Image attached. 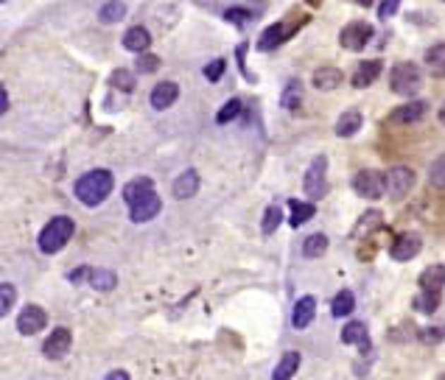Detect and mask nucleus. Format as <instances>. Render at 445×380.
<instances>
[{
    "instance_id": "f257e3e1",
    "label": "nucleus",
    "mask_w": 445,
    "mask_h": 380,
    "mask_svg": "<svg viewBox=\"0 0 445 380\" xmlns=\"http://www.w3.org/2000/svg\"><path fill=\"white\" fill-rule=\"evenodd\" d=\"M112 185H115L112 173H109L107 168H95V171H87L84 176H78L73 193L81 204H87V207H98V204L112 193Z\"/></svg>"
},
{
    "instance_id": "f03ea898",
    "label": "nucleus",
    "mask_w": 445,
    "mask_h": 380,
    "mask_svg": "<svg viewBox=\"0 0 445 380\" xmlns=\"http://www.w3.org/2000/svg\"><path fill=\"white\" fill-rule=\"evenodd\" d=\"M73 219H68V216H57V219H51L42 232H40V238H37V243H40V252H45V255H57L59 249H65V243L73 238Z\"/></svg>"
},
{
    "instance_id": "7ed1b4c3",
    "label": "nucleus",
    "mask_w": 445,
    "mask_h": 380,
    "mask_svg": "<svg viewBox=\"0 0 445 380\" xmlns=\"http://www.w3.org/2000/svg\"><path fill=\"white\" fill-rule=\"evenodd\" d=\"M389 87H392L395 95H415V92L423 87V73H420L417 65L400 62V65H395L392 73H389Z\"/></svg>"
},
{
    "instance_id": "20e7f679",
    "label": "nucleus",
    "mask_w": 445,
    "mask_h": 380,
    "mask_svg": "<svg viewBox=\"0 0 445 380\" xmlns=\"http://www.w3.org/2000/svg\"><path fill=\"white\" fill-rule=\"evenodd\" d=\"M353 190L362 196V199H381L386 196V173H378V171H359L353 176Z\"/></svg>"
},
{
    "instance_id": "39448f33",
    "label": "nucleus",
    "mask_w": 445,
    "mask_h": 380,
    "mask_svg": "<svg viewBox=\"0 0 445 380\" xmlns=\"http://www.w3.org/2000/svg\"><path fill=\"white\" fill-rule=\"evenodd\" d=\"M415 188V171L406 165H395L386 171V196L392 202H400Z\"/></svg>"
},
{
    "instance_id": "423d86ee",
    "label": "nucleus",
    "mask_w": 445,
    "mask_h": 380,
    "mask_svg": "<svg viewBox=\"0 0 445 380\" xmlns=\"http://www.w3.org/2000/svg\"><path fill=\"white\" fill-rule=\"evenodd\" d=\"M325 171H328V159L325 157H314L308 171H305V179H302L305 196H311V199H322L325 196Z\"/></svg>"
},
{
    "instance_id": "0eeeda50",
    "label": "nucleus",
    "mask_w": 445,
    "mask_h": 380,
    "mask_svg": "<svg viewBox=\"0 0 445 380\" xmlns=\"http://www.w3.org/2000/svg\"><path fill=\"white\" fill-rule=\"evenodd\" d=\"M71 344H73V333H71L68 327H57V330L45 338L42 355H45L48 361H59V358H65V355L71 353Z\"/></svg>"
},
{
    "instance_id": "6e6552de",
    "label": "nucleus",
    "mask_w": 445,
    "mask_h": 380,
    "mask_svg": "<svg viewBox=\"0 0 445 380\" xmlns=\"http://www.w3.org/2000/svg\"><path fill=\"white\" fill-rule=\"evenodd\" d=\"M48 324V313L40 307V305H25L20 310V319H17V330L23 336H37L40 330H45Z\"/></svg>"
},
{
    "instance_id": "1a4fd4ad",
    "label": "nucleus",
    "mask_w": 445,
    "mask_h": 380,
    "mask_svg": "<svg viewBox=\"0 0 445 380\" xmlns=\"http://www.w3.org/2000/svg\"><path fill=\"white\" fill-rule=\"evenodd\" d=\"M370 37H372V28L367 23H350V25L342 28L339 42H342V48H348V51H362V48L370 42Z\"/></svg>"
},
{
    "instance_id": "9d476101",
    "label": "nucleus",
    "mask_w": 445,
    "mask_h": 380,
    "mask_svg": "<svg viewBox=\"0 0 445 380\" xmlns=\"http://www.w3.org/2000/svg\"><path fill=\"white\" fill-rule=\"evenodd\" d=\"M426 112H429V104H426V101H409V104L392 109V112H389V121H392V123H400V126H409V123H420V121L426 118Z\"/></svg>"
},
{
    "instance_id": "9b49d317",
    "label": "nucleus",
    "mask_w": 445,
    "mask_h": 380,
    "mask_svg": "<svg viewBox=\"0 0 445 380\" xmlns=\"http://www.w3.org/2000/svg\"><path fill=\"white\" fill-rule=\"evenodd\" d=\"M160 210H162L160 196H157V193H148V196H143L141 202H135V204L129 207V219H132L135 224H146V221H151Z\"/></svg>"
},
{
    "instance_id": "f8f14e48",
    "label": "nucleus",
    "mask_w": 445,
    "mask_h": 380,
    "mask_svg": "<svg viewBox=\"0 0 445 380\" xmlns=\"http://www.w3.org/2000/svg\"><path fill=\"white\" fill-rule=\"evenodd\" d=\"M420 246H423V240H420V235H415V232H406V235H400L395 243H392V249H389V255L395 257V260H412L417 252H420Z\"/></svg>"
},
{
    "instance_id": "ddd939ff",
    "label": "nucleus",
    "mask_w": 445,
    "mask_h": 380,
    "mask_svg": "<svg viewBox=\"0 0 445 380\" xmlns=\"http://www.w3.org/2000/svg\"><path fill=\"white\" fill-rule=\"evenodd\" d=\"M179 98V87L174 84V81H160L154 90H151V106L154 109H168L174 101Z\"/></svg>"
},
{
    "instance_id": "4468645a",
    "label": "nucleus",
    "mask_w": 445,
    "mask_h": 380,
    "mask_svg": "<svg viewBox=\"0 0 445 380\" xmlns=\"http://www.w3.org/2000/svg\"><path fill=\"white\" fill-rule=\"evenodd\" d=\"M124 48L132 51V54H146L148 48H151V34H148L143 25H132L124 34Z\"/></svg>"
},
{
    "instance_id": "2eb2a0df",
    "label": "nucleus",
    "mask_w": 445,
    "mask_h": 380,
    "mask_svg": "<svg viewBox=\"0 0 445 380\" xmlns=\"http://www.w3.org/2000/svg\"><path fill=\"white\" fill-rule=\"evenodd\" d=\"M196 190H199V173L191 171V168L182 171L174 182V196L177 199H191V196H196Z\"/></svg>"
},
{
    "instance_id": "dca6fc26",
    "label": "nucleus",
    "mask_w": 445,
    "mask_h": 380,
    "mask_svg": "<svg viewBox=\"0 0 445 380\" xmlns=\"http://www.w3.org/2000/svg\"><path fill=\"white\" fill-rule=\"evenodd\" d=\"M148 193H154V182H151L148 176H138V179H132V182L124 188V202L132 207L135 202H141Z\"/></svg>"
},
{
    "instance_id": "f3484780",
    "label": "nucleus",
    "mask_w": 445,
    "mask_h": 380,
    "mask_svg": "<svg viewBox=\"0 0 445 380\" xmlns=\"http://www.w3.org/2000/svg\"><path fill=\"white\" fill-rule=\"evenodd\" d=\"M314 313H316V300H314V297H302V300H297L295 313H292V324H295L297 330L308 327V324L314 321Z\"/></svg>"
},
{
    "instance_id": "a211bd4d",
    "label": "nucleus",
    "mask_w": 445,
    "mask_h": 380,
    "mask_svg": "<svg viewBox=\"0 0 445 380\" xmlns=\"http://www.w3.org/2000/svg\"><path fill=\"white\" fill-rule=\"evenodd\" d=\"M286 37H289V28H286L283 23H275V25H269V28L261 34L258 48H261V51H275L278 45H283V42H286Z\"/></svg>"
},
{
    "instance_id": "6ab92c4d",
    "label": "nucleus",
    "mask_w": 445,
    "mask_h": 380,
    "mask_svg": "<svg viewBox=\"0 0 445 380\" xmlns=\"http://www.w3.org/2000/svg\"><path fill=\"white\" fill-rule=\"evenodd\" d=\"M297 369H299V353L289 350V353L280 355V361H278V367L272 372V380H292L297 375Z\"/></svg>"
},
{
    "instance_id": "aec40b11",
    "label": "nucleus",
    "mask_w": 445,
    "mask_h": 380,
    "mask_svg": "<svg viewBox=\"0 0 445 380\" xmlns=\"http://www.w3.org/2000/svg\"><path fill=\"white\" fill-rule=\"evenodd\" d=\"M381 62L378 59H370V62H362L359 68H356V73H353V87H359V90H364V87H370L375 78L381 76Z\"/></svg>"
},
{
    "instance_id": "412c9836",
    "label": "nucleus",
    "mask_w": 445,
    "mask_h": 380,
    "mask_svg": "<svg viewBox=\"0 0 445 380\" xmlns=\"http://www.w3.org/2000/svg\"><path fill=\"white\" fill-rule=\"evenodd\" d=\"M445 286V266H429L420 274V291H434L440 294Z\"/></svg>"
},
{
    "instance_id": "4be33fe9",
    "label": "nucleus",
    "mask_w": 445,
    "mask_h": 380,
    "mask_svg": "<svg viewBox=\"0 0 445 380\" xmlns=\"http://www.w3.org/2000/svg\"><path fill=\"white\" fill-rule=\"evenodd\" d=\"M342 78H345L342 71H336V68H319L314 73V87L322 90V92H331V90H336L342 84Z\"/></svg>"
},
{
    "instance_id": "5701e85b",
    "label": "nucleus",
    "mask_w": 445,
    "mask_h": 380,
    "mask_svg": "<svg viewBox=\"0 0 445 380\" xmlns=\"http://www.w3.org/2000/svg\"><path fill=\"white\" fill-rule=\"evenodd\" d=\"M362 112H356V109H348L339 121H336V135L339 137H353L359 129H362Z\"/></svg>"
},
{
    "instance_id": "b1692460",
    "label": "nucleus",
    "mask_w": 445,
    "mask_h": 380,
    "mask_svg": "<svg viewBox=\"0 0 445 380\" xmlns=\"http://www.w3.org/2000/svg\"><path fill=\"white\" fill-rule=\"evenodd\" d=\"M342 344H362V347L367 350V347H370L367 324H364V321H350V324H345V330H342Z\"/></svg>"
},
{
    "instance_id": "393cba45",
    "label": "nucleus",
    "mask_w": 445,
    "mask_h": 380,
    "mask_svg": "<svg viewBox=\"0 0 445 380\" xmlns=\"http://www.w3.org/2000/svg\"><path fill=\"white\" fill-rule=\"evenodd\" d=\"M87 283H90L95 291H112V288L118 286V277H115V271H109V269H93Z\"/></svg>"
},
{
    "instance_id": "a878e982",
    "label": "nucleus",
    "mask_w": 445,
    "mask_h": 380,
    "mask_svg": "<svg viewBox=\"0 0 445 380\" xmlns=\"http://www.w3.org/2000/svg\"><path fill=\"white\" fill-rule=\"evenodd\" d=\"M325 249H328V238H325L322 232H314V235H308V238L302 240V255H305V257H322Z\"/></svg>"
},
{
    "instance_id": "bb28decb",
    "label": "nucleus",
    "mask_w": 445,
    "mask_h": 380,
    "mask_svg": "<svg viewBox=\"0 0 445 380\" xmlns=\"http://www.w3.org/2000/svg\"><path fill=\"white\" fill-rule=\"evenodd\" d=\"M124 14H126V3H124V0H109V3H104L101 11H98L101 23H121Z\"/></svg>"
},
{
    "instance_id": "cd10ccee",
    "label": "nucleus",
    "mask_w": 445,
    "mask_h": 380,
    "mask_svg": "<svg viewBox=\"0 0 445 380\" xmlns=\"http://www.w3.org/2000/svg\"><path fill=\"white\" fill-rule=\"evenodd\" d=\"M331 310H333L336 319L350 316V313L356 310V297H353V291H339L336 300H333V305H331Z\"/></svg>"
},
{
    "instance_id": "c85d7f7f",
    "label": "nucleus",
    "mask_w": 445,
    "mask_h": 380,
    "mask_svg": "<svg viewBox=\"0 0 445 380\" xmlns=\"http://www.w3.org/2000/svg\"><path fill=\"white\" fill-rule=\"evenodd\" d=\"M426 65L437 73V76H445V42H437L426 51Z\"/></svg>"
},
{
    "instance_id": "c756f323",
    "label": "nucleus",
    "mask_w": 445,
    "mask_h": 380,
    "mask_svg": "<svg viewBox=\"0 0 445 380\" xmlns=\"http://www.w3.org/2000/svg\"><path fill=\"white\" fill-rule=\"evenodd\" d=\"M289 207H292V227H299V224H305V221H311L314 219V204H308V202H289Z\"/></svg>"
},
{
    "instance_id": "7c9ffc66",
    "label": "nucleus",
    "mask_w": 445,
    "mask_h": 380,
    "mask_svg": "<svg viewBox=\"0 0 445 380\" xmlns=\"http://www.w3.org/2000/svg\"><path fill=\"white\" fill-rule=\"evenodd\" d=\"M299 101H302V84L292 78L289 84H286V90H283V98H280V104L286 106V109H297L299 106Z\"/></svg>"
},
{
    "instance_id": "2f4dec72",
    "label": "nucleus",
    "mask_w": 445,
    "mask_h": 380,
    "mask_svg": "<svg viewBox=\"0 0 445 380\" xmlns=\"http://www.w3.org/2000/svg\"><path fill=\"white\" fill-rule=\"evenodd\" d=\"M437 305H440V294H434V291H420V294L415 297V307H417L420 313H434Z\"/></svg>"
},
{
    "instance_id": "473e14b6",
    "label": "nucleus",
    "mask_w": 445,
    "mask_h": 380,
    "mask_svg": "<svg viewBox=\"0 0 445 380\" xmlns=\"http://www.w3.org/2000/svg\"><path fill=\"white\" fill-rule=\"evenodd\" d=\"M280 221H283V213H280V207L278 204H272V207H266V213H263V235H272L275 229L280 227Z\"/></svg>"
},
{
    "instance_id": "72a5a7b5",
    "label": "nucleus",
    "mask_w": 445,
    "mask_h": 380,
    "mask_svg": "<svg viewBox=\"0 0 445 380\" xmlns=\"http://www.w3.org/2000/svg\"><path fill=\"white\" fill-rule=\"evenodd\" d=\"M14 300H17V288L11 283H0V319L14 307Z\"/></svg>"
},
{
    "instance_id": "f704fd0d",
    "label": "nucleus",
    "mask_w": 445,
    "mask_h": 380,
    "mask_svg": "<svg viewBox=\"0 0 445 380\" xmlns=\"http://www.w3.org/2000/svg\"><path fill=\"white\" fill-rule=\"evenodd\" d=\"M429 182H432L434 188L445 190V154L443 157H437V159H434V165L429 168Z\"/></svg>"
},
{
    "instance_id": "c9c22d12",
    "label": "nucleus",
    "mask_w": 445,
    "mask_h": 380,
    "mask_svg": "<svg viewBox=\"0 0 445 380\" xmlns=\"http://www.w3.org/2000/svg\"><path fill=\"white\" fill-rule=\"evenodd\" d=\"M238 115H241V101H238V98H232V101H227L222 109H219L216 121H219V123H230V121H235Z\"/></svg>"
},
{
    "instance_id": "e433bc0d",
    "label": "nucleus",
    "mask_w": 445,
    "mask_h": 380,
    "mask_svg": "<svg viewBox=\"0 0 445 380\" xmlns=\"http://www.w3.org/2000/svg\"><path fill=\"white\" fill-rule=\"evenodd\" d=\"M109 84L118 87V90H124V92H132V90H135V78H132L129 71H115L112 78H109Z\"/></svg>"
},
{
    "instance_id": "4c0bfd02",
    "label": "nucleus",
    "mask_w": 445,
    "mask_h": 380,
    "mask_svg": "<svg viewBox=\"0 0 445 380\" xmlns=\"http://www.w3.org/2000/svg\"><path fill=\"white\" fill-rule=\"evenodd\" d=\"M420 338H423L426 344H440L445 338V327H440V324H437V327H423V330H420Z\"/></svg>"
},
{
    "instance_id": "58836bf2",
    "label": "nucleus",
    "mask_w": 445,
    "mask_h": 380,
    "mask_svg": "<svg viewBox=\"0 0 445 380\" xmlns=\"http://www.w3.org/2000/svg\"><path fill=\"white\" fill-rule=\"evenodd\" d=\"M160 68V59L157 56H151V54H141V59H138V71H143V73H154Z\"/></svg>"
},
{
    "instance_id": "ea45409f",
    "label": "nucleus",
    "mask_w": 445,
    "mask_h": 380,
    "mask_svg": "<svg viewBox=\"0 0 445 380\" xmlns=\"http://www.w3.org/2000/svg\"><path fill=\"white\" fill-rule=\"evenodd\" d=\"M224 73V59H216V62H210L208 68H205V78L208 81H219Z\"/></svg>"
},
{
    "instance_id": "a19ab883",
    "label": "nucleus",
    "mask_w": 445,
    "mask_h": 380,
    "mask_svg": "<svg viewBox=\"0 0 445 380\" xmlns=\"http://www.w3.org/2000/svg\"><path fill=\"white\" fill-rule=\"evenodd\" d=\"M398 3H400V0H384V3H381V8H378V17H381V20L392 17V14L398 11Z\"/></svg>"
},
{
    "instance_id": "79ce46f5",
    "label": "nucleus",
    "mask_w": 445,
    "mask_h": 380,
    "mask_svg": "<svg viewBox=\"0 0 445 380\" xmlns=\"http://www.w3.org/2000/svg\"><path fill=\"white\" fill-rule=\"evenodd\" d=\"M224 17L230 20V23H247L249 20V11H241V8H230V11H224Z\"/></svg>"
},
{
    "instance_id": "37998d69",
    "label": "nucleus",
    "mask_w": 445,
    "mask_h": 380,
    "mask_svg": "<svg viewBox=\"0 0 445 380\" xmlns=\"http://www.w3.org/2000/svg\"><path fill=\"white\" fill-rule=\"evenodd\" d=\"M8 109V92H6V87L0 84V115Z\"/></svg>"
},
{
    "instance_id": "c03bdc74",
    "label": "nucleus",
    "mask_w": 445,
    "mask_h": 380,
    "mask_svg": "<svg viewBox=\"0 0 445 380\" xmlns=\"http://www.w3.org/2000/svg\"><path fill=\"white\" fill-rule=\"evenodd\" d=\"M104 380H132V378H129L124 369H115V372H109V375H107Z\"/></svg>"
},
{
    "instance_id": "a18cd8bd",
    "label": "nucleus",
    "mask_w": 445,
    "mask_h": 380,
    "mask_svg": "<svg viewBox=\"0 0 445 380\" xmlns=\"http://www.w3.org/2000/svg\"><path fill=\"white\" fill-rule=\"evenodd\" d=\"M440 123H443V126H445V104H443V106H440Z\"/></svg>"
},
{
    "instance_id": "49530a36",
    "label": "nucleus",
    "mask_w": 445,
    "mask_h": 380,
    "mask_svg": "<svg viewBox=\"0 0 445 380\" xmlns=\"http://www.w3.org/2000/svg\"><path fill=\"white\" fill-rule=\"evenodd\" d=\"M353 3H359V6H370L372 0H353Z\"/></svg>"
},
{
    "instance_id": "de8ad7c7",
    "label": "nucleus",
    "mask_w": 445,
    "mask_h": 380,
    "mask_svg": "<svg viewBox=\"0 0 445 380\" xmlns=\"http://www.w3.org/2000/svg\"><path fill=\"white\" fill-rule=\"evenodd\" d=\"M434 380H445V372H443V375H437V378H434Z\"/></svg>"
},
{
    "instance_id": "09e8293b",
    "label": "nucleus",
    "mask_w": 445,
    "mask_h": 380,
    "mask_svg": "<svg viewBox=\"0 0 445 380\" xmlns=\"http://www.w3.org/2000/svg\"><path fill=\"white\" fill-rule=\"evenodd\" d=\"M0 3H3V0H0Z\"/></svg>"
},
{
    "instance_id": "8fccbe9b",
    "label": "nucleus",
    "mask_w": 445,
    "mask_h": 380,
    "mask_svg": "<svg viewBox=\"0 0 445 380\" xmlns=\"http://www.w3.org/2000/svg\"><path fill=\"white\" fill-rule=\"evenodd\" d=\"M443 3H445V0H443Z\"/></svg>"
}]
</instances>
